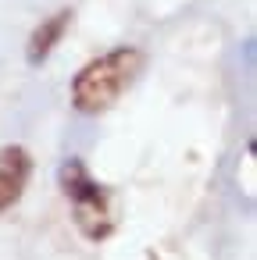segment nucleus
<instances>
[{"label":"nucleus","instance_id":"nucleus-4","mask_svg":"<svg viewBox=\"0 0 257 260\" xmlns=\"http://www.w3.org/2000/svg\"><path fill=\"white\" fill-rule=\"evenodd\" d=\"M68 22H72V11H58L54 18H47V22L33 32V40H29V61H33V64H40V61L50 57V50H54V47L61 43V36H65Z\"/></svg>","mask_w":257,"mask_h":260},{"label":"nucleus","instance_id":"nucleus-3","mask_svg":"<svg viewBox=\"0 0 257 260\" xmlns=\"http://www.w3.org/2000/svg\"><path fill=\"white\" fill-rule=\"evenodd\" d=\"M29 175H33V157L25 146H4L0 150V214L11 210L25 185H29Z\"/></svg>","mask_w":257,"mask_h":260},{"label":"nucleus","instance_id":"nucleus-2","mask_svg":"<svg viewBox=\"0 0 257 260\" xmlns=\"http://www.w3.org/2000/svg\"><path fill=\"white\" fill-rule=\"evenodd\" d=\"M61 185L65 196L72 200V214L75 224L86 239H107L115 232V210H111V196L104 185H97L90 178V171L82 168V160H68L61 168Z\"/></svg>","mask_w":257,"mask_h":260},{"label":"nucleus","instance_id":"nucleus-1","mask_svg":"<svg viewBox=\"0 0 257 260\" xmlns=\"http://www.w3.org/2000/svg\"><path fill=\"white\" fill-rule=\"evenodd\" d=\"M143 50L136 47H115L90 64H82L72 79V107L79 114H104L111 111L139 79L143 72Z\"/></svg>","mask_w":257,"mask_h":260}]
</instances>
